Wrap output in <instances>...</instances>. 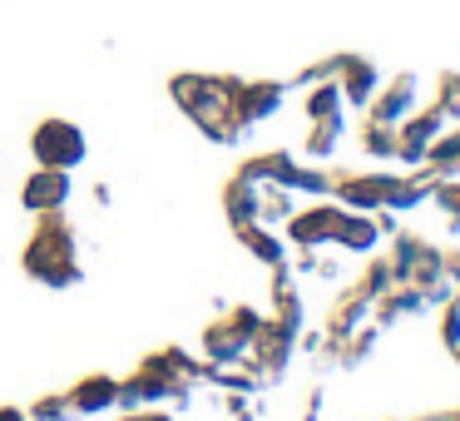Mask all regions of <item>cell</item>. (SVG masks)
Masks as SVG:
<instances>
[{
	"mask_svg": "<svg viewBox=\"0 0 460 421\" xmlns=\"http://www.w3.org/2000/svg\"><path fill=\"white\" fill-rule=\"evenodd\" d=\"M65 199H70V179H65V169L35 174L31 189H25V203H31V209H55V203H65Z\"/></svg>",
	"mask_w": 460,
	"mask_h": 421,
	"instance_id": "cell-2",
	"label": "cell"
},
{
	"mask_svg": "<svg viewBox=\"0 0 460 421\" xmlns=\"http://www.w3.org/2000/svg\"><path fill=\"white\" fill-rule=\"evenodd\" d=\"M0 421H21V411H0Z\"/></svg>",
	"mask_w": 460,
	"mask_h": 421,
	"instance_id": "cell-3",
	"label": "cell"
},
{
	"mask_svg": "<svg viewBox=\"0 0 460 421\" xmlns=\"http://www.w3.org/2000/svg\"><path fill=\"white\" fill-rule=\"evenodd\" d=\"M35 159L50 164V169H70V164L84 159V134L75 124H60V120L40 124L35 130Z\"/></svg>",
	"mask_w": 460,
	"mask_h": 421,
	"instance_id": "cell-1",
	"label": "cell"
}]
</instances>
